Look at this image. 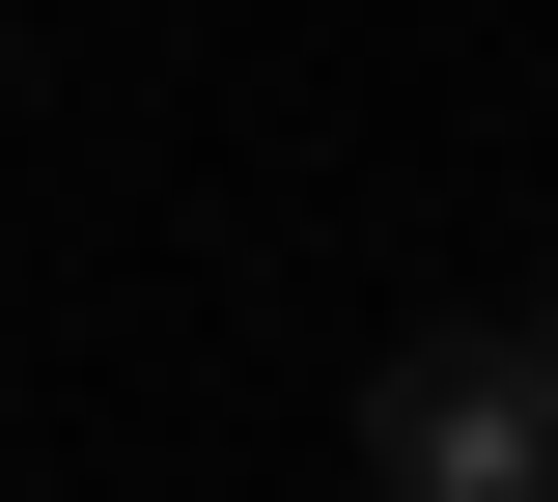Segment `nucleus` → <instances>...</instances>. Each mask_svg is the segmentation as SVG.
Returning <instances> with one entry per match:
<instances>
[{
    "label": "nucleus",
    "mask_w": 558,
    "mask_h": 502,
    "mask_svg": "<svg viewBox=\"0 0 558 502\" xmlns=\"http://www.w3.org/2000/svg\"><path fill=\"white\" fill-rule=\"evenodd\" d=\"M363 475L391 502H558V307H447L363 363Z\"/></svg>",
    "instance_id": "nucleus-1"
}]
</instances>
